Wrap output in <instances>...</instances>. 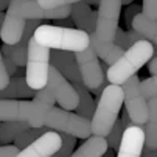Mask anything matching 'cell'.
I'll return each instance as SVG.
<instances>
[{"instance_id":"6da1fadb","label":"cell","mask_w":157,"mask_h":157,"mask_svg":"<svg viewBox=\"0 0 157 157\" xmlns=\"http://www.w3.org/2000/svg\"><path fill=\"white\" fill-rule=\"evenodd\" d=\"M70 6L72 5H64L59 8L45 10L37 5L36 0H10V5L5 13V19L0 30V37L3 44L13 45L16 44L22 33H24L25 24L30 19H64L70 16Z\"/></svg>"},{"instance_id":"7a4b0ae2","label":"cell","mask_w":157,"mask_h":157,"mask_svg":"<svg viewBox=\"0 0 157 157\" xmlns=\"http://www.w3.org/2000/svg\"><path fill=\"white\" fill-rule=\"evenodd\" d=\"M154 53V45L148 39L137 40L129 48L123 52V55L112 62L106 70V79L110 84H123L128 78L136 75L142 67L149 62Z\"/></svg>"},{"instance_id":"3957f363","label":"cell","mask_w":157,"mask_h":157,"mask_svg":"<svg viewBox=\"0 0 157 157\" xmlns=\"http://www.w3.org/2000/svg\"><path fill=\"white\" fill-rule=\"evenodd\" d=\"M34 40L42 47L81 52L89 47V33L78 28H67L59 25H39L33 33Z\"/></svg>"},{"instance_id":"277c9868","label":"cell","mask_w":157,"mask_h":157,"mask_svg":"<svg viewBox=\"0 0 157 157\" xmlns=\"http://www.w3.org/2000/svg\"><path fill=\"white\" fill-rule=\"evenodd\" d=\"M123 106V89L120 84H107L100 94L95 112L90 118L92 136L106 137L114 121L118 118V112Z\"/></svg>"},{"instance_id":"5b68a950","label":"cell","mask_w":157,"mask_h":157,"mask_svg":"<svg viewBox=\"0 0 157 157\" xmlns=\"http://www.w3.org/2000/svg\"><path fill=\"white\" fill-rule=\"evenodd\" d=\"M53 106L37 100H0V121H25L30 128L45 126Z\"/></svg>"},{"instance_id":"8992f818","label":"cell","mask_w":157,"mask_h":157,"mask_svg":"<svg viewBox=\"0 0 157 157\" xmlns=\"http://www.w3.org/2000/svg\"><path fill=\"white\" fill-rule=\"evenodd\" d=\"M25 67V81L33 90H39V89L45 87L50 70V48L39 45L33 36L28 40Z\"/></svg>"},{"instance_id":"52a82bcc","label":"cell","mask_w":157,"mask_h":157,"mask_svg":"<svg viewBox=\"0 0 157 157\" xmlns=\"http://www.w3.org/2000/svg\"><path fill=\"white\" fill-rule=\"evenodd\" d=\"M45 126L48 129L58 131V132H65L76 139H87L92 136V128H90V120H87L78 114H73L70 110H65L62 107H52Z\"/></svg>"},{"instance_id":"ba28073f","label":"cell","mask_w":157,"mask_h":157,"mask_svg":"<svg viewBox=\"0 0 157 157\" xmlns=\"http://www.w3.org/2000/svg\"><path fill=\"white\" fill-rule=\"evenodd\" d=\"M123 103L132 124L143 126L148 117V101L140 92V79L137 75H132L123 84Z\"/></svg>"},{"instance_id":"9c48e42d","label":"cell","mask_w":157,"mask_h":157,"mask_svg":"<svg viewBox=\"0 0 157 157\" xmlns=\"http://www.w3.org/2000/svg\"><path fill=\"white\" fill-rule=\"evenodd\" d=\"M97 11L95 34L103 40H114L115 31L118 28L121 0H100Z\"/></svg>"},{"instance_id":"30bf717a","label":"cell","mask_w":157,"mask_h":157,"mask_svg":"<svg viewBox=\"0 0 157 157\" xmlns=\"http://www.w3.org/2000/svg\"><path fill=\"white\" fill-rule=\"evenodd\" d=\"M45 89L52 94V97L59 104V107H62L65 110H75L76 109L79 97L75 90L73 84L70 81H67L52 65H50V70H48Z\"/></svg>"},{"instance_id":"8fae6325","label":"cell","mask_w":157,"mask_h":157,"mask_svg":"<svg viewBox=\"0 0 157 157\" xmlns=\"http://www.w3.org/2000/svg\"><path fill=\"white\" fill-rule=\"evenodd\" d=\"M75 59H76L78 69H79L82 84L89 90L97 89L106 79V75L101 70V64L98 61V56L95 55V52L90 47H87L81 52H75Z\"/></svg>"},{"instance_id":"7c38bea8","label":"cell","mask_w":157,"mask_h":157,"mask_svg":"<svg viewBox=\"0 0 157 157\" xmlns=\"http://www.w3.org/2000/svg\"><path fill=\"white\" fill-rule=\"evenodd\" d=\"M61 146V134L58 131L48 129L39 136L33 143L19 149L16 157H52Z\"/></svg>"},{"instance_id":"4fadbf2b","label":"cell","mask_w":157,"mask_h":157,"mask_svg":"<svg viewBox=\"0 0 157 157\" xmlns=\"http://www.w3.org/2000/svg\"><path fill=\"white\" fill-rule=\"evenodd\" d=\"M40 25V20L39 19H30L27 20L24 33H22L20 39L13 44V45H8V44H3L2 45V55L8 56L17 67H25L27 64V52H28V40L31 39L34 30Z\"/></svg>"},{"instance_id":"5bb4252c","label":"cell","mask_w":157,"mask_h":157,"mask_svg":"<svg viewBox=\"0 0 157 157\" xmlns=\"http://www.w3.org/2000/svg\"><path fill=\"white\" fill-rule=\"evenodd\" d=\"M50 65L55 67V69H56L67 81H70L72 84L82 82L73 52L50 48Z\"/></svg>"},{"instance_id":"9a60e30c","label":"cell","mask_w":157,"mask_h":157,"mask_svg":"<svg viewBox=\"0 0 157 157\" xmlns=\"http://www.w3.org/2000/svg\"><path fill=\"white\" fill-rule=\"evenodd\" d=\"M145 145V132L143 126L132 124L123 131L120 145L117 148V157H142Z\"/></svg>"},{"instance_id":"2e32d148","label":"cell","mask_w":157,"mask_h":157,"mask_svg":"<svg viewBox=\"0 0 157 157\" xmlns=\"http://www.w3.org/2000/svg\"><path fill=\"white\" fill-rule=\"evenodd\" d=\"M70 17L78 30H82L89 34L95 31L97 11L90 10V5L87 3V0H79L70 6Z\"/></svg>"},{"instance_id":"e0dca14e","label":"cell","mask_w":157,"mask_h":157,"mask_svg":"<svg viewBox=\"0 0 157 157\" xmlns=\"http://www.w3.org/2000/svg\"><path fill=\"white\" fill-rule=\"evenodd\" d=\"M89 47L95 52V55H97L98 58H101V59H103L106 64H109V65H110L112 62H115V61L123 55V52H124L121 47L115 45L114 42L100 39V37L95 34V31L89 34Z\"/></svg>"},{"instance_id":"ac0fdd59","label":"cell","mask_w":157,"mask_h":157,"mask_svg":"<svg viewBox=\"0 0 157 157\" xmlns=\"http://www.w3.org/2000/svg\"><path fill=\"white\" fill-rule=\"evenodd\" d=\"M36 95V90L27 84L25 78L22 76H16V78H10L8 84L0 89V100H27V98H33Z\"/></svg>"},{"instance_id":"d6986e66","label":"cell","mask_w":157,"mask_h":157,"mask_svg":"<svg viewBox=\"0 0 157 157\" xmlns=\"http://www.w3.org/2000/svg\"><path fill=\"white\" fill-rule=\"evenodd\" d=\"M148 101V117L143 124L145 132V148L157 149V97L146 100Z\"/></svg>"},{"instance_id":"ffe728a7","label":"cell","mask_w":157,"mask_h":157,"mask_svg":"<svg viewBox=\"0 0 157 157\" xmlns=\"http://www.w3.org/2000/svg\"><path fill=\"white\" fill-rule=\"evenodd\" d=\"M107 142L106 137L100 136H90L87 137L86 142L69 157H103V154L107 149Z\"/></svg>"},{"instance_id":"44dd1931","label":"cell","mask_w":157,"mask_h":157,"mask_svg":"<svg viewBox=\"0 0 157 157\" xmlns=\"http://www.w3.org/2000/svg\"><path fill=\"white\" fill-rule=\"evenodd\" d=\"M75 87V90L79 97V101H78V106H76V114L87 118V120H90L92 115H94V112H95V100L90 94V90L82 84V82H76L73 84Z\"/></svg>"},{"instance_id":"7402d4cb","label":"cell","mask_w":157,"mask_h":157,"mask_svg":"<svg viewBox=\"0 0 157 157\" xmlns=\"http://www.w3.org/2000/svg\"><path fill=\"white\" fill-rule=\"evenodd\" d=\"M131 28L137 30L145 39H148L149 42H152V44L157 45V20L148 19L145 14L137 13L132 19Z\"/></svg>"},{"instance_id":"603a6c76","label":"cell","mask_w":157,"mask_h":157,"mask_svg":"<svg viewBox=\"0 0 157 157\" xmlns=\"http://www.w3.org/2000/svg\"><path fill=\"white\" fill-rule=\"evenodd\" d=\"M30 128L25 121H2L0 124V145H10L22 131Z\"/></svg>"},{"instance_id":"cb8c5ba5","label":"cell","mask_w":157,"mask_h":157,"mask_svg":"<svg viewBox=\"0 0 157 157\" xmlns=\"http://www.w3.org/2000/svg\"><path fill=\"white\" fill-rule=\"evenodd\" d=\"M48 128L47 126H40V128H27L25 131H22L19 136L13 140L14 146H17L19 149H24L25 146H28L30 143H33L39 136H42L44 132H47Z\"/></svg>"},{"instance_id":"d4e9b609","label":"cell","mask_w":157,"mask_h":157,"mask_svg":"<svg viewBox=\"0 0 157 157\" xmlns=\"http://www.w3.org/2000/svg\"><path fill=\"white\" fill-rule=\"evenodd\" d=\"M123 131H124L123 123H121V120L117 118L114 121V124H112L110 131L107 132V136H106V142H107V146L110 149H117L118 148L120 140H121V136H123Z\"/></svg>"},{"instance_id":"484cf974","label":"cell","mask_w":157,"mask_h":157,"mask_svg":"<svg viewBox=\"0 0 157 157\" xmlns=\"http://www.w3.org/2000/svg\"><path fill=\"white\" fill-rule=\"evenodd\" d=\"M59 134H61V146L52 157H69L73 152L76 137L70 136V134H65V132H59Z\"/></svg>"},{"instance_id":"4316f807","label":"cell","mask_w":157,"mask_h":157,"mask_svg":"<svg viewBox=\"0 0 157 157\" xmlns=\"http://www.w3.org/2000/svg\"><path fill=\"white\" fill-rule=\"evenodd\" d=\"M140 92L145 97V100L157 97V75H154V76L140 82Z\"/></svg>"},{"instance_id":"83f0119b","label":"cell","mask_w":157,"mask_h":157,"mask_svg":"<svg viewBox=\"0 0 157 157\" xmlns=\"http://www.w3.org/2000/svg\"><path fill=\"white\" fill-rule=\"evenodd\" d=\"M37 5L40 8H45V10H52V8H59L64 5H73L79 0H36Z\"/></svg>"},{"instance_id":"f1b7e54d","label":"cell","mask_w":157,"mask_h":157,"mask_svg":"<svg viewBox=\"0 0 157 157\" xmlns=\"http://www.w3.org/2000/svg\"><path fill=\"white\" fill-rule=\"evenodd\" d=\"M140 13L145 14L148 19L157 20V0H143Z\"/></svg>"},{"instance_id":"f546056e","label":"cell","mask_w":157,"mask_h":157,"mask_svg":"<svg viewBox=\"0 0 157 157\" xmlns=\"http://www.w3.org/2000/svg\"><path fill=\"white\" fill-rule=\"evenodd\" d=\"M34 100H37V101H42V103H45V104H50V106H53L56 101H55V98L52 97V94L47 90L45 87H42V89H39V90H36V95L33 97Z\"/></svg>"},{"instance_id":"4dcf8cb0","label":"cell","mask_w":157,"mask_h":157,"mask_svg":"<svg viewBox=\"0 0 157 157\" xmlns=\"http://www.w3.org/2000/svg\"><path fill=\"white\" fill-rule=\"evenodd\" d=\"M112 42H114L115 45L121 47L123 50L129 48V45H128V37H126V31H123V30H120V28H117L115 36H114V40H112Z\"/></svg>"},{"instance_id":"1f68e13d","label":"cell","mask_w":157,"mask_h":157,"mask_svg":"<svg viewBox=\"0 0 157 157\" xmlns=\"http://www.w3.org/2000/svg\"><path fill=\"white\" fill-rule=\"evenodd\" d=\"M10 81V75L6 73V69H5V64H3V55H2V50H0V89H3Z\"/></svg>"},{"instance_id":"d6a6232c","label":"cell","mask_w":157,"mask_h":157,"mask_svg":"<svg viewBox=\"0 0 157 157\" xmlns=\"http://www.w3.org/2000/svg\"><path fill=\"white\" fill-rule=\"evenodd\" d=\"M19 148L14 145H0V157H16Z\"/></svg>"},{"instance_id":"836d02e7","label":"cell","mask_w":157,"mask_h":157,"mask_svg":"<svg viewBox=\"0 0 157 157\" xmlns=\"http://www.w3.org/2000/svg\"><path fill=\"white\" fill-rule=\"evenodd\" d=\"M126 37H128V45L131 47L132 44H136L137 40H142V39H145L137 30H134V28H131L129 31H126Z\"/></svg>"},{"instance_id":"e575fe53","label":"cell","mask_w":157,"mask_h":157,"mask_svg":"<svg viewBox=\"0 0 157 157\" xmlns=\"http://www.w3.org/2000/svg\"><path fill=\"white\" fill-rule=\"evenodd\" d=\"M140 11H142V6H139V5H131V6L128 8V11L124 13V17H126V22H128L129 27H131V24H132L134 16H136L137 13H140Z\"/></svg>"},{"instance_id":"d590c367","label":"cell","mask_w":157,"mask_h":157,"mask_svg":"<svg viewBox=\"0 0 157 157\" xmlns=\"http://www.w3.org/2000/svg\"><path fill=\"white\" fill-rule=\"evenodd\" d=\"M3 64H5V69H6V73L8 75H14L17 72V65L8 56H3Z\"/></svg>"},{"instance_id":"8d00e7d4","label":"cell","mask_w":157,"mask_h":157,"mask_svg":"<svg viewBox=\"0 0 157 157\" xmlns=\"http://www.w3.org/2000/svg\"><path fill=\"white\" fill-rule=\"evenodd\" d=\"M56 25H59V27H67V28L75 27V24H73V20H72L70 16H69V17H64V19H56Z\"/></svg>"},{"instance_id":"74e56055","label":"cell","mask_w":157,"mask_h":157,"mask_svg":"<svg viewBox=\"0 0 157 157\" xmlns=\"http://www.w3.org/2000/svg\"><path fill=\"white\" fill-rule=\"evenodd\" d=\"M148 72L151 75H157V58H151L149 59V64H148Z\"/></svg>"},{"instance_id":"f35d334b","label":"cell","mask_w":157,"mask_h":157,"mask_svg":"<svg viewBox=\"0 0 157 157\" xmlns=\"http://www.w3.org/2000/svg\"><path fill=\"white\" fill-rule=\"evenodd\" d=\"M142 157H157V149H149V148H145L143 146Z\"/></svg>"},{"instance_id":"ab89813d","label":"cell","mask_w":157,"mask_h":157,"mask_svg":"<svg viewBox=\"0 0 157 157\" xmlns=\"http://www.w3.org/2000/svg\"><path fill=\"white\" fill-rule=\"evenodd\" d=\"M121 123H123V128H124V129H126V128H129V126H132V121H131V118H129V115H128V112H126V110L123 112Z\"/></svg>"},{"instance_id":"60d3db41","label":"cell","mask_w":157,"mask_h":157,"mask_svg":"<svg viewBox=\"0 0 157 157\" xmlns=\"http://www.w3.org/2000/svg\"><path fill=\"white\" fill-rule=\"evenodd\" d=\"M100 0H87V3L89 5H98ZM132 3V0H121V5H131Z\"/></svg>"},{"instance_id":"b9f144b4","label":"cell","mask_w":157,"mask_h":157,"mask_svg":"<svg viewBox=\"0 0 157 157\" xmlns=\"http://www.w3.org/2000/svg\"><path fill=\"white\" fill-rule=\"evenodd\" d=\"M8 5H10V0H0V11L6 10V8H8Z\"/></svg>"},{"instance_id":"7bdbcfd3","label":"cell","mask_w":157,"mask_h":157,"mask_svg":"<svg viewBox=\"0 0 157 157\" xmlns=\"http://www.w3.org/2000/svg\"><path fill=\"white\" fill-rule=\"evenodd\" d=\"M103 157H114V154H112V151L107 148V149H106V152L103 154Z\"/></svg>"},{"instance_id":"ee69618b","label":"cell","mask_w":157,"mask_h":157,"mask_svg":"<svg viewBox=\"0 0 157 157\" xmlns=\"http://www.w3.org/2000/svg\"><path fill=\"white\" fill-rule=\"evenodd\" d=\"M3 19H5V14H3V11H0V30H2V24H3Z\"/></svg>"},{"instance_id":"f6af8a7d","label":"cell","mask_w":157,"mask_h":157,"mask_svg":"<svg viewBox=\"0 0 157 157\" xmlns=\"http://www.w3.org/2000/svg\"><path fill=\"white\" fill-rule=\"evenodd\" d=\"M152 58H157V47H154V53H152Z\"/></svg>"}]
</instances>
